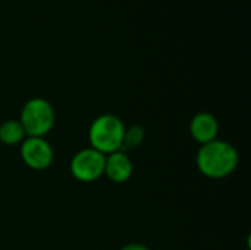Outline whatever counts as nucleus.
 I'll return each instance as SVG.
<instances>
[{"label":"nucleus","instance_id":"nucleus-1","mask_svg":"<svg viewBox=\"0 0 251 250\" xmlns=\"http://www.w3.org/2000/svg\"><path fill=\"white\" fill-rule=\"evenodd\" d=\"M238 161L240 156L237 149L231 143L219 139L201 144L196 156L199 171L204 177L213 180L229 177L237 169Z\"/></svg>","mask_w":251,"mask_h":250},{"label":"nucleus","instance_id":"nucleus-2","mask_svg":"<svg viewBox=\"0 0 251 250\" xmlns=\"http://www.w3.org/2000/svg\"><path fill=\"white\" fill-rule=\"evenodd\" d=\"M125 125L121 118L112 113H103L97 116L88 130L90 147L99 150L103 155H110L122 149V140Z\"/></svg>","mask_w":251,"mask_h":250},{"label":"nucleus","instance_id":"nucleus-3","mask_svg":"<svg viewBox=\"0 0 251 250\" xmlns=\"http://www.w3.org/2000/svg\"><path fill=\"white\" fill-rule=\"evenodd\" d=\"M56 113L51 103L43 97L29 99L22 111L19 122L26 137H44L54 127Z\"/></svg>","mask_w":251,"mask_h":250},{"label":"nucleus","instance_id":"nucleus-4","mask_svg":"<svg viewBox=\"0 0 251 250\" xmlns=\"http://www.w3.org/2000/svg\"><path fill=\"white\" fill-rule=\"evenodd\" d=\"M106 155L93 147L82 149L74 155L69 164L71 174L81 183H94L104 175Z\"/></svg>","mask_w":251,"mask_h":250},{"label":"nucleus","instance_id":"nucleus-5","mask_svg":"<svg viewBox=\"0 0 251 250\" xmlns=\"http://www.w3.org/2000/svg\"><path fill=\"white\" fill-rule=\"evenodd\" d=\"M21 158L34 171H44L53 162V149L44 137H26L21 143Z\"/></svg>","mask_w":251,"mask_h":250},{"label":"nucleus","instance_id":"nucleus-6","mask_svg":"<svg viewBox=\"0 0 251 250\" xmlns=\"http://www.w3.org/2000/svg\"><path fill=\"white\" fill-rule=\"evenodd\" d=\"M134 171V165L131 158L122 152H113L110 155H106V162H104V175L116 184L126 183Z\"/></svg>","mask_w":251,"mask_h":250},{"label":"nucleus","instance_id":"nucleus-7","mask_svg":"<svg viewBox=\"0 0 251 250\" xmlns=\"http://www.w3.org/2000/svg\"><path fill=\"white\" fill-rule=\"evenodd\" d=\"M190 133L193 139L201 144L210 143L218 139L219 133V122L215 115L209 112H200L193 116L190 122Z\"/></svg>","mask_w":251,"mask_h":250},{"label":"nucleus","instance_id":"nucleus-8","mask_svg":"<svg viewBox=\"0 0 251 250\" xmlns=\"http://www.w3.org/2000/svg\"><path fill=\"white\" fill-rule=\"evenodd\" d=\"M26 139V134L19 119H7L0 125V141L6 146L21 144Z\"/></svg>","mask_w":251,"mask_h":250},{"label":"nucleus","instance_id":"nucleus-9","mask_svg":"<svg viewBox=\"0 0 251 250\" xmlns=\"http://www.w3.org/2000/svg\"><path fill=\"white\" fill-rule=\"evenodd\" d=\"M144 137H146V131H144V128L141 125H131V127L125 128L121 150L125 152V150L138 147L143 143Z\"/></svg>","mask_w":251,"mask_h":250},{"label":"nucleus","instance_id":"nucleus-10","mask_svg":"<svg viewBox=\"0 0 251 250\" xmlns=\"http://www.w3.org/2000/svg\"><path fill=\"white\" fill-rule=\"evenodd\" d=\"M119 250H150L146 245H141V243H129V245H125L122 246Z\"/></svg>","mask_w":251,"mask_h":250}]
</instances>
